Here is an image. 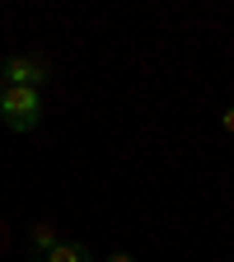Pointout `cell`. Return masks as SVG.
Returning a JSON list of instances; mask_svg holds the SVG:
<instances>
[{
    "label": "cell",
    "mask_w": 234,
    "mask_h": 262,
    "mask_svg": "<svg viewBox=\"0 0 234 262\" xmlns=\"http://www.w3.org/2000/svg\"><path fill=\"white\" fill-rule=\"evenodd\" d=\"M0 122H5L10 131H33L42 122L38 89H0Z\"/></svg>",
    "instance_id": "1"
},
{
    "label": "cell",
    "mask_w": 234,
    "mask_h": 262,
    "mask_svg": "<svg viewBox=\"0 0 234 262\" xmlns=\"http://www.w3.org/2000/svg\"><path fill=\"white\" fill-rule=\"evenodd\" d=\"M0 75H5V89H38L47 80V61L38 56H14L0 66Z\"/></svg>",
    "instance_id": "2"
},
{
    "label": "cell",
    "mask_w": 234,
    "mask_h": 262,
    "mask_svg": "<svg viewBox=\"0 0 234 262\" xmlns=\"http://www.w3.org/2000/svg\"><path fill=\"white\" fill-rule=\"evenodd\" d=\"M42 262H94V257H89V248H84V244H56Z\"/></svg>",
    "instance_id": "3"
},
{
    "label": "cell",
    "mask_w": 234,
    "mask_h": 262,
    "mask_svg": "<svg viewBox=\"0 0 234 262\" xmlns=\"http://www.w3.org/2000/svg\"><path fill=\"white\" fill-rule=\"evenodd\" d=\"M28 244L38 248L42 257H47V253H52V248H56L61 239H56V229H52V225H33V234H28Z\"/></svg>",
    "instance_id": "4"
},
{
    "label": "cell",
    "mask_w": 234,
    "mask_h": 262,
    "mask_svg": "<svg viewBox=\"0 0 234 262\" xmlns=\"http://www.w3.org/2000/svg\"><path fill=\"white\" fill-rule=\"evenodd\" d=\"M220 126H225V131H234V108H225V117H220Z\"/></svg>",
    "instance_id": "5"
},
{
    "label": "cell",
    "mask_w": 234,
    "mask_h": 262,
    "mask_svg": "<svg viewBox=\"0 0 234 262\" xmlns=\"http://www.w3.org/2000/svg\"><path fill=\"white\" fill-rule=\"evenodd\" d=\"M108 262H136V257H131V253H113Z\"/></svg>",
    "instance_id": "6"
},
{
    "label": "cell",
    "mask_w": 234,
    "mask_h": 262,
    "mask_svg": "<svg viewBox=\"0 0 234 262\" xmlns=\"http://www.w3.org/2000/svg\"><path fill=\"white\" fill-rule=\"evenodd\" d=\"M38 262H42V257H38Z\"/></svg>",
    "instance_id": "7"
}]
</instances>
